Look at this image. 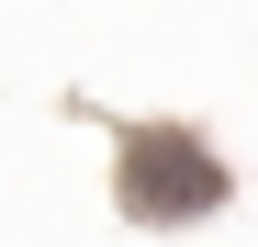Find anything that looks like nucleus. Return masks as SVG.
<instances>
[{
    "label": "nucleus",
    "mask_w": 258,
    "mask_h": 247,
    "mask_svg": "<svg viewBox=\"0 0 258 247\" xmlns=\"http://www.w3.org/2000/svg\"><path fill=\"white\" fill-rule=\"evenodd\" d=\"M112 202L146 236H191L236 202V169H225V146L202 124H123L112 135Z\"/></svg>",
    "instance_id": "1"
}]
</instances>
